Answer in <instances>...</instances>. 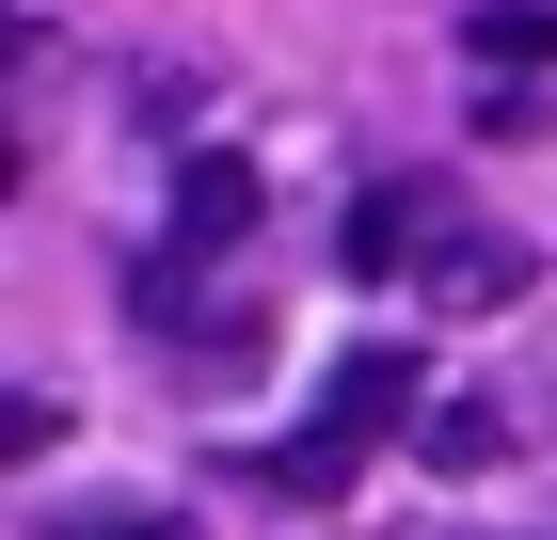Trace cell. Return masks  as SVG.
Instances as JSON below:
<instances>
[{
    "instance_id": "obj_6",
    "label": "cell",
    "mask_w": 557,
    "mask_h": 540,
    "mask_svg": "<svg viewBox=\"0 0 557 540\" xmlns=\"http://www.w3.org/2000/svg\"><path fill=\"white\" fill-rule=\"evenodd\" d=\"M414 445H430V461H446V477H478V461L510 445V414H494V398H446V414H430V429H414Z\"/></svg>"
},
{
    "instance_id": "obj_3",
    "label": "cell",
    "mask_w": 557,
    "mask_h": 540,
    "mask_svg": "<svg viewBox=\"0 0 557 540\" xmlns=\"http://www.w3.org/2000/svg\"><path fill=\"white\" fill-rule=\"evenodd\" d=\"M525 271H542V254H525V239H494V223H446V254H430V271H414V302H430V318H510V302H525Z\"/></svg>"
},
{
    "instance_id": "obj_4",
    "label": "cell",
    "mask_w": 557,
    "mask_h": 540,
    "mask_svg": "<svg viewBox=\"0 0 557 540\" xmlns=\"http://www.w3.org/2000/svg\"><path fill=\"white\" fill-rule=\"evenodd\" d=\"M239 239H256V160L208 143V160L175 175V254H239Z\"/></svg>"
},
{
    "instance_id": "obj_5",
    "label": "cell",
    "mask_w": 557,
    "mask_h": 540,
    "mask_svg": "<svg viewBox=\"0 0 557 540\" xmlns=\"http://www.w3.org/2000/svg\"><path fill=\"white\" fill-rule=\"evenodd\" d=\"M462 48H478V64H557V0H478Z\"/></svg>"
},
{
    "instance_id": "obj_1",
    "label": "cell",
    "mask_w": 557,
    "mask_h": 540,
    "mask_svg": "<svg viewBox=\"0 0 557 540\" xmlns=\"http://www.w3.org/2000/svg\"><path fill=\"white\" fill-rule=\"evenodd\" d=\"M414 381H430L414 350H335V366H319V429H287L256 477H271V493H302V508H319V493H350V477H367V445L430 429V414H414Z\"/></svg>"
},
{
    "instance_id": "obj_7",
    "label": "cell",
    "mask_w": 557,
    "mask_h": 540,
    "mask_svg": "<svg viewBox=\"0 0 557 540\" xmlns=\"http://www.w3.org/2000/svg\"><path fill=\"white\" fill-rule=\"evenodd\" d=\"M64 540H191L175 508H128V525H64Z\"/></svg>"
},
{
    "instance_id": "obj_2",
    "label": "cell",
    "mask_w": 557,
    "mask_h": 540,
    "mask_svg": "<svg viewBox=\"0 0 557 540\" xmlns=\"http://www.w3.org/2000/svg\"><path fill=\"white\" fill-rule=\"evenodd\" d=\"M446 223H462V191H446V175H383V191H350L335 271H350V287H414L430 254H446Z\"/></svg>"
}]
</instances>
